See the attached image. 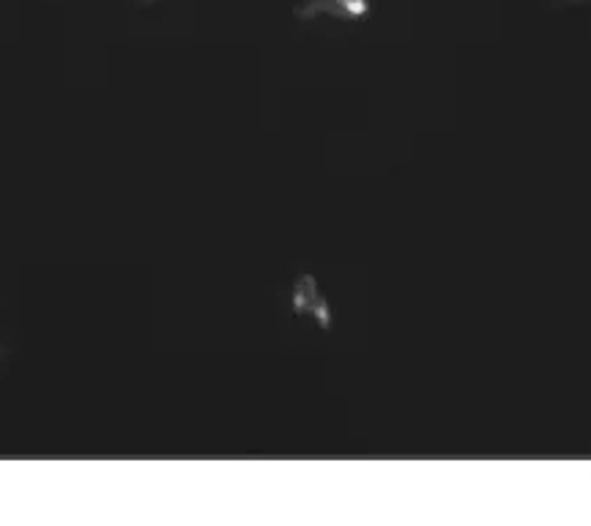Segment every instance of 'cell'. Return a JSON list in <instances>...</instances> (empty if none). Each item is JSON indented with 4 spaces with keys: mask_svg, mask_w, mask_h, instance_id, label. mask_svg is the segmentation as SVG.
Returning a JSON list of instances; mask_svg holds the SVG:
<instances>
[{
    "mask_svg": "<svg viewBox=\"0 0 591 526\" xmlns=\"http://www.w3.org/2000/svg\"><path fill=\"white\" fill-rule=\"evenodd\" d=\"M293 310L296 313H310L318 318V324L324 329L331 326V310L329 302L324 299V293L318 291V283L313 275H302L293 286Z\"/></svg>",
    "mask_w": 591,
    "mask_h": 526,
    "instance_id": "obj_1",
    "label": "cell"
}]
</instances>
